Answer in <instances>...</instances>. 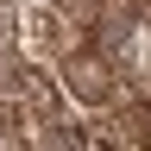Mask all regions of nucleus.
<instances>
[{"mask_svg": "<svg viewBox=\"0 0 151 151\" xmlns=\"http://www.w3.org/2000/svg\"><path fill=\"white\" fill-rule=\"evenodd\" d=\"M63 88L82 107H113V101H120V63H113L101 44H88V50H76L63 63Z\"/></svg>", "mask_w": 151, "mask_h": 151, "instance_id": "f257e3e1", "label": "nucleus"}]
</instances>
